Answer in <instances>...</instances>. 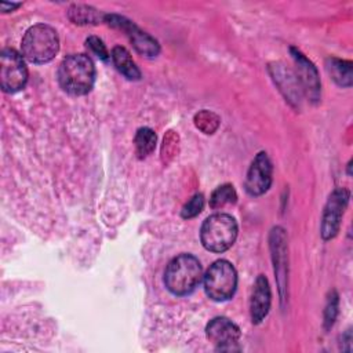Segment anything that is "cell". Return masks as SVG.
<instances>
[{
  "label": "cell",
  "mask_w": 353,
  "mask_h": 353,
  "mask_svg": "<svg viewBox=\"0 0 353 353\" xmlns=\"http://www.w3.org/2000/svg\"><path fill=\"white\" fill-rule=\"evenodd\" d=\"M58 81L63 91L72 95L87 94L95 81V66L84 54H70L58 66Z\"/></svg>",
  "instance_id": "cell-1"
},
{
  "label": "cell",
  "mask_w": 353,
  "mask_h": 353,
  "mask_svg": "<svg viewBox=\"0 0 353 353\" xmlns=\"http://www.w3.org/2000/svg\"><path fill=\"white\" fill-rule=\"evenodd\" d=\"M203 269L199 259L190 254H181L171 259L164 273V284L174 295H186L200 283Z\"/></svg>",
  "instance_id": "cell-2"
},
{
  "label": "cell",
  "mask_w": 353,
  "mask_h": 353,
  "mask_svg": "<svg viewBox=\"0 0 353 353\" xmlns=\"http://www.w3.org/2000/svg\"><path fill=\"white\" fill-rule=\"evenodd\" d=\"M22 55L33 63L50 62L59 50L57 32L44 23L29 28L21 43Z\"/></svg>",
  "instance_id": "cell-3"
},
{
  "label": "cell",
  "mask_w": 353,
  "mask_h": 353,
  "mask_svg": "<svg viewBox=\"0 0 353 353\" xmlns=\"http://www.w3.org/2000/svg\"><path fill=\"white\" fill-rule=\"evenodd\" d=\"M237 237V223L228 214H214L208 216L200 230V239L205 250L223 252L229 250Z\"/></svg>",
  "instance_id": "cell-4"
},
{
  "label": "cell",
  "mask_w": 353,
  "mask_h": 353,
  "mask_svg": "<svg viewBox=\"0 0 353 353\" xmlns=\"http://www.w3.org/2000/svg\"><path fill=\"white\" fill-rule=\"evenodd\" d=\"M237 285V273L233 265L225 259L215 261L204 276L205 294L214 301L232 298Z\"/></svg>",
  "instance_id": "cell-5"
},
{
  "label": "cell",
  "mask_w": 353,
  "mask_h": 353,
  "mask_svg": "<svg viewBox=\"0 0 353 353\" xmlns=\"http://www.w3.org/2000/svg\"><path fill=\"white\" fill-rule=\"evenodd\" d=\"M28 81V68L19 52L4 48L0 54V84L6 92H17Z\"/></svg>",
  "instance_id": "cell-6"
},
{
  "label": "cell",
  "mask_w": 353,
  "mask_h": 353,
  "mask_svg": "<svg viewBox=\"0 0 353 353\" xmlns=\"http://www.w3.org/2000/svg\"><path fill=\"white\" fill-rule=\"evenodd\" d=\"M105 22L116 29L123 30L139 54L146 57H156L160 52V46L157 40L153 39L149 33L139 29L132 21L127 19L125 17L117 14H106Z\"/></svg>",
  "instance_id": "cell-7"
},
{
  "label": "cell",
  "mask_w": 353,
  "mask_h": 353,
  "mask_svg": "<svg viewBox=\"0 0 353 353\" xmlns=\"http://www.w3.org/2000/svg\"><path fill=\"white\" fill-rule=\"evenodd\" d=\"M349 201V192L343 188L335 189L325 204L321 219V236L324 240H330L336 236L341 225V218Z\"/></svg>",
  "instance_id": "cell-8"
},
{
  "label": "cell",
  "mask_w": 353,
  "mask_h": 353,
  "mask_svg": "<svg viewBox=\"0 0 353 353\" xmlns=\"http://www.w3.org/2000/svg\"><path fill=\"white\" fill-rule=\"evenodd\" d=\"M291 57L296 68V80L306 97L316 102L320 98V79L316 66L296 48L291 47Z\"/></svg>",
  "instance_id": "cell-9"
},
{
  "label": "cell",
  "mask_w": 353,
  "mask_h": 353,
  "mask_svg": "<svg viewBox=\"0 0 353 353\" xmlns=\"http://www.w3.org/2000/svg\"><path fill=\"white\" fill-rule=\"evenodd\" d=\"M205 334L218 350H239L237 341L240 338V330L232 320L226 317L212 319L207 324Z\"/></svg>",
  "instance_id": "cell-10"
},
{
  "label": "cell",
  "mask_w": 353,
  "mask_h": 353,
  "mask_svg": "<svg viewBox=\"0 0 353 353\" xmlns=\"http://www.w3.org/2000/svg\"><path fill=\"white\" fill-rule=\"evenodd\" d=\"M272 183V163L265 152H261L252 160L247 176L245 190L251 196H261L270 188Z\"/></svg>",
  "instance_id": "cell-11"
},
{
  "label": "cell",
  "mask_w": 353,
  "mask_h": 353,
  "mask_svg": "<svg viewBox=\"0 0 353 353\" xmlns=\"http://www.w3.org/2000/svg\"><path fill=\"white\" fill-rule=\"evenodd\" d=\"M270 301H272V294H270V287L268 283V279L262 274H259L255 280L251 301H250V313L252 323H261L269 309H270Z\"/></svg>",
  "instance_id": "cell-12"
},
{
  "label": "cell",
  "mask_w": 353,
  "mask_h": 353,
  "mask_svg": "<svg viewBox=\"0 0 353 353\" xmlns=\"http://www.w3.org/2000/svg\"><path fill=\"white\" fill-rule=\"evenodd\" d=\"M110 58H112L116 69L121 74H124L128 80H139L141 79V72H139L138 66L135 65V62L127 48H124L121 46H116L112 50Z\"/></svg>",
  "instance_id": "cell-13"
},
{
  "label": "cell",
  "mask_w": 353,
  "mask_h": 353,
  "mask_svg": "<svg viewBox=\"0 0 353 353\" xmlns=\"http://www.w3.org/2000/svg\"><path fill=\"white\" fill-rule=\"evenodd\" d=\"M325 68L332 80L341 87L352 85V62L343 61L339 58H328L325 62Z\"/></svg>",
  "instance_id": "cell-14"
},
{
  "label": "cell",
  "mask_w": 353,
  "mask_h": 353,
  "mask_svg": "<svg viewBox=\"0 0 353 353\" xmlns=\"http://www.w3.org/2000/svg\"><path fill=\"white\" fill-rule=\"evenodd\" d=\"M69 19L77 25H97L105 21V15L85 4H73L68 11Z\"/></svg>",
  "instance_id": "cell-15"
},
{
  "label": "cell",
  "mask_w": 353,
  "mask_h": 353,
  "mask_svg": "<svg viewBox=\"0 0 353 353\" xmlns=\"http://www.w3.org/2000/svg\"><path fill=\"white\" fill-rule=\"evenodd\" d=\"M134 143H135V150L138 157H146L149 156L156 146V134L153 130L148 128V127H142L137 131L135 138H134Z\"/></svg>",
  "instance_id": "cell-16"
},
{
  "label": "cell",
  "mask_w": 353,
  "mask_h": 353,
  "mask_svg": "<svg viewBox=\"0 0 353 353\" xmlns=\"http://www.w3.org/2000/svg\"><path fill=\"white\" fill-rule=\"evenodd\" d=\"M236 200H237V193H236L233 185L225 183V185L218 186L212 192V194L210 197V207L212 210H219L228 204L236 203Z\"/></svg>",
  "instance_id": "cell-17"
},
{
  "label": "cell",
  "mask_w": 353,
  "mask_h": 353,
  "mask_svg": "<svg viewBox=\"0 0 353 353\" xmlns=\"http://www.w3.org/2000/svg\"><path fill=\"white\" fill-rule=\"evenodd\" d=\"M194 123H196V127L200 128L203 132L212 134L219 124V119L212 112L203 110L194 116Z\"/></svg>",
  "instance_id": "cell-18"
},
{
  "label": "cell",
  "mask_w": 353,
  "mask_h": 353,
  "mask_svg": "<svg viewBox=\"0 0 353 353\" xmlns=\"http://www.w3.org/2000/svg\"><path fill=\"white\" fill-rule=\"evenodd\" d=\"M203 207H204V197H203V194L197 193L183 205V208L181 211V215L185 219L193 218V216H196V215H199L201 212Z\"/></svg>",
  "instance_id": "cell-19"
},
{
  "label": "cell",
  "mask_w": 353,
  "mask_h": 353,
  "mask_svg": "<svg viewBox=\"0 0 353 353\" xmlns=\"http://www.w3.org/2000/svg\"><path fill=\"white\" fill-rule=\"evenodd\" d=\"M85 46H87V48L91 51V52H94L98 58H101L102 61H108L109 59V52H108V50H106V47H105V44H103V41L99 39V37H97V36H90L87 40H85Z\"/></svg>",
  "instance_id": "cell-20"
},
{
  "label": "cell",
  "mask_w": 353,
  "mask_h": 353,
  "mask_svg": "<svg viewBox=\"0 0 353 353\" xmlns=\"http://www.w3.org/2000/svg\"><path fill=\"white\" fill-rule=\"evenodd\" d=\"M336 313H338V295L335 291H332V294L330 295V298L327 301V306L324 310V323H325L327 328L334 324Z\"/></svg>",
  "instance_id": "cell-21"
},
{
  "label": "cell",
  "mask_w": 353,
  "mask_h": 353,
  "mask_svg": "<svg viewBox=\"0 0 353 353\" xmlns=\"http://www.w3.org/2000/svg\"><path fill=\"white\" fill-rule=\"evenodd\" d=\"M21 4L19 3H0V10L3 12H8V11H12L15 8H18Z\"/></svg>",
  "instance_id": "cell-22"
}]
</instances>
